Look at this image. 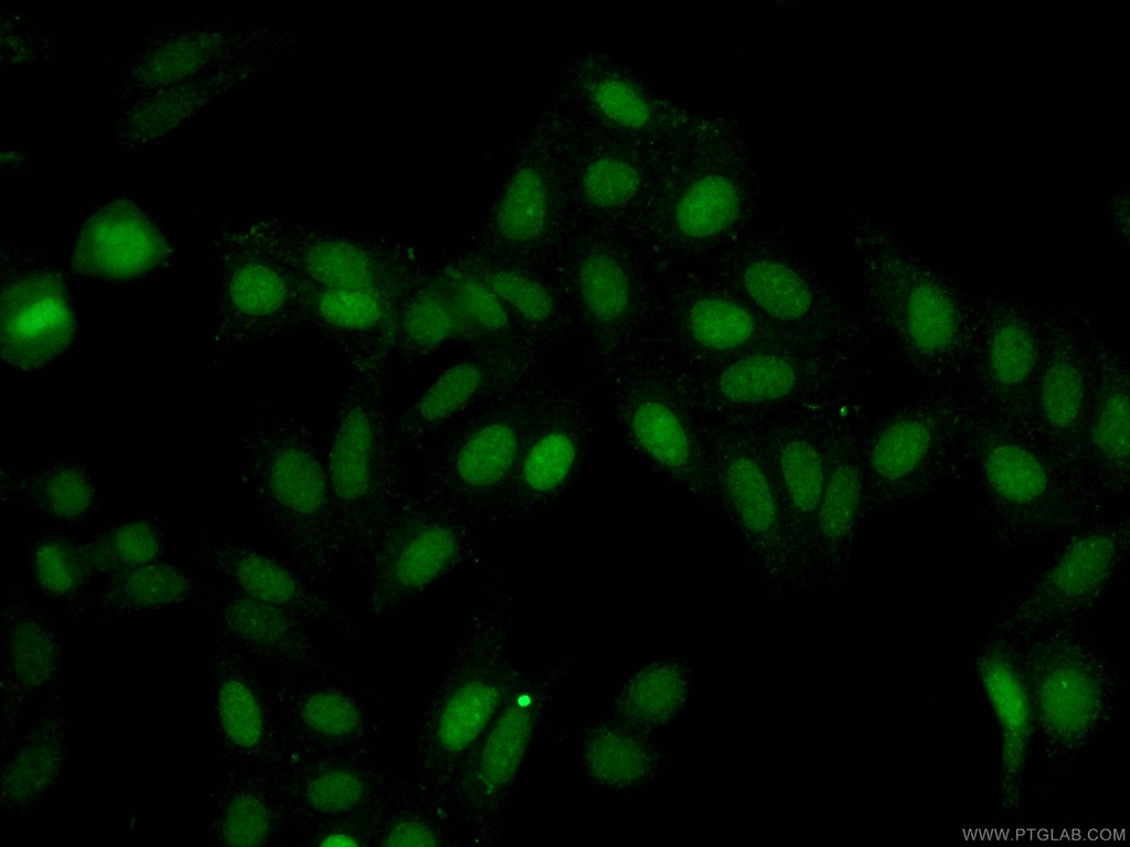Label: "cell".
Here are the masks:
<instances>
[{
    "label": "cell",
    "mask_w": 1130,
    "mask_h": 847,
    "mask_svg": "<svg viewBox=\"0 0 1130 847\" xmlns=\"http://www.w3.org/2000/svg\"><path fill=\"white\" fill-rule=\"evenodd\" d=\"M983 469L991 487L1016 504L1036 501L1048 486L1046 470L1038 458L1015 443L991 447L984 455Z\"/></svg>",
    "instance_id": "cell-23"
},
{
    "label": "cell",
    "mask_w": 1130,
    "mask_h": 847,
    "mask_svg": "<svg viewBox=\"0 0 1130 847\" xmlns=\"http://www.w3.org/2000/svg\"><path fill=\"white\" fill-rule=\"evenodd\" d=\"M255 239L300 281L333 289H376L406 296L428 274L415 251L265 225Z\"/></svg>",
    "instance_id": "cell-5"
},
{
    "label": "cell",
    "mask_w": 1130,
    "mask_h": 847,
    "mask_svg": "<svg viewBox=\"0 0 1130 847\" xmlns=\"http://www.w3.org/2000/svg\"><path fill=\"white\" fill-rule=\"evenodd\" d=\"M166 244L150 221L135 206L109 205L83 227L73 267L94 278L126 280L156 267Z\"/></svg>",
    "instance_id": "cell-9"
},
{
    "label": "cell",
    "mask_w": 1130,
    "mask_h": 847,
    "mask_svg": "<svg viewBox=\"0 0 1130 847\" xmlns=\"http://www.w3.org/2000/svg\"><path fill=\"white\" fill-rule=\"evenodd\" d=\"M31 502L53 517L71 521L87 513L94 489L87 475L70 465L50 468L26 482Z\"/></svg>",
    "instance_id": "cell-27"
},
{
    "label": "cell",
    "mask_w": 1130,
    "mask_h": 847,
    "mask_svg": "<svg viewBox=\"0 0 1130 847\" xmlns=\"http://www.w3.org/2000/svg\"><path fill=\"white\" fill-rule=\"evenodd\" d=\"M224 621L232 633L259 645H274L290 637L287 612L243 592L228 600Z\"/></svg>",
    "instance_id": "cell-32"
},
{
    "label": "cell",
    "mask_w": 1130,
    "mask_h": 847,
    "mask_svg": "<svg viewBox=\"0 0 1130 847\" xmlns=\"http://www.w3.org/2000/svg\"><path fill=\"white\" fill-rule=\"evenodd\" d=\"M627 425L637 448L657 469L674 475L687 469L692 457L690 439L669 406L653 399L638 401L628 412Z\"/></svg>",
    "instance_id": "cell-16"
},
{
    "label": "cell",
    "mask_w": 1130,
    "mask_h": 847,
    "mask_svg": "<svg viewBox=\"0 0 1130 847\" xmlns=\"http://www.w3.org/2000/svg\"><path fill=\"white\" fill-rule=\"evenodd\" d=\"M1084 394L1079 369L1068 361L1053 362L1041 383V401L1048 422L1059 429L1072 426L1080 414Z\"/></svg>",
    "instance_id": "cell-37"
},
{
    "label": "cell",
    "mask_w": 1130,
    "mask_h": 847,
    "mask_svg": "<svg viewBox=\"0 0 1130 847\" xmlns=\"http://www.w3.org/2000/svg\"><path fill=\"white\" fill-rule=\"evenodd\" d=\"M220 717L231 740L242 748L256 746L263 732V719L252 691L241 682H226L218 697Z\"/></svg>",
    "instance_id": "cell-40"
},
{
    "label": "cell",
    "mask_w": 1130,
    "mask_h": 847,
    "mask_svg": "<svg viewBox=\"0 0 1130 847\" xmlns=\"http://www.w3.org/2000/svg\"><path fill=\"white\" fill-rule=\"evenodd\" d=\"M797 376L785 360L768 354L743 357L729 365L721 375L718 387L729 400L761 403L788 395Z\"/></svg>",
    "instance_id": "cell-21"
},
{
    "label": "cell",
    "mask_w": 1130,
    "mask_h": 847,
    "mask_svg": "<svg viewBox=\"0 0 1130 847\" xmlns=\"http://www.w3.org/2000/svg\"><path fill=\"white\" fill-rule=\"evenodd\" d=\"M300 286L307 326L337 349L353 375L387 374L399 305L408 293L323 288L302 281Z\"/></svg>",
    "instance_id": "cell-7"
},
{
    "label": "cell",
    "mask_w": 1130,
    "mask_h": 847,
    "mask_svg": "<svg viewBox=\"0 0 1130 847\" xmlns=\"http://www.w3.org/2000/svg\"><path fill=\"white\" fill-rule=\"evenodd\" d=\"M726 487L740 522L751 532H769L777 519V506L768 479L754 460L734 459L726 469Z\"/></svg>",
    "instance_id": "cell-26"
},
{
    "label": "cell",
    "mask_w": 1130,
    "mask_h": 847,
    "mask_svg": "<svg viewBox=\"0 0 1130 847\" xmlns=\"http://www.w3.org/2000/svg\"><path fill=\"white\" fill-rule=\"evenodd\" d=\"M578 285L585 305L600 322L617 321L629 305L628 279L620 265L608 255L587 256L579 268Z\"/></svg>",
    "instance_id": "cell-28"
},
{
    "label": "cell",
    "mask_w": 1130,
    "mask_h": 847,
    "mask_svg": "<svg viewBox=\"0 0 1130 847\" xmlns=\"http://www.w3.org/2000/svg\"><path fill=\"white\" fill-rule=\"evenodd\" d=\"M547 217V192L541 173L526 167L511 180L498 207L497 225L502 236L518 243L537 237Z\"/></svg>",
    "instance_id": "cell-25"
},
{
    "label": "cell",
    "mask_w": 1130,
    "mask_h": 847,
    "mask_svg": "<svg viewBox=\"0 0 1130 847\" xmlns=\"http://www.w3.org/2000/svg\"><path fill=\"white\" fill-rule=\"evenodd\" d=\"M780 465L793 505L803 513L814 511L824 487L822 461L817 450L806 441H790L781 450Z\"/></svg>",
    "instance_id": "cell-36"
},
{
    "label": "cell",
    "mask_w": 1130,
    "mask_h": 847,
    "mask_svg": "<svg viewBox=\"0 0 1130 847\" xmlns=\"http://www.w3.org/2000/svg\"><path fill=\"white\" fill-rule=\"evenodd\" d=\"M9 651L14 672L25 685L44 684L55 666V645L49 630L33 618L18 621L10 632Z\"/></svg>",
    "instance_id": "cell-33"
},
{
    "label": "cell",
    "mask_w": 1130,
    "mask_h": 847,
    "mask_svg": "<svg viewBox=\"0 0 1130 847\" xmlns=\"http://www.w3.org/2000/svg\"><path fill=\"white\" fill-rule=\"evenodd\" d=\"M363 794V784L353 773L331 770L317 775L308 785L306 798L316 811L339 813L354 807Z\"/></svg>",
    "instance_id": "cell-44"
},
{
    "label": "cell",
    "mask_w": 1130,
    "mask_h": 847,
    "mask_svg": "<svg viewBox=\"0 0 1130 847\" xmlns=\"http://www.w3.org/2000/svg\"><path fill=\"white\" fill-rule=\"evenodd\" d=\"M932 440L930 427L905 419L887 427L871 453V464L883 479L895 481L910 474L924 460Z\"/></svg>",
    "instance_id": "cell-29"
},
{
    "label": "cell",
    "mask_w": 1130,
    "mask_h": 847,
    "mask_svg": "<svg viewBox=\"0 0 1130 847\" xmlns=\"http://www.w3.org/2000/svg\"><path fill=\"white\" fill-rule=\"evenodd\" d=\"M437 837L430 828L416 822H404L391 830L386 846H435Z\"/></svg>",
    "instance_id": "cell-47"
},
{
    "label": "cell",
    "mask_w": 1130,
    "mask_h": 847,
    "mask_svg": "<svg viewBox=\"0 0 1130 847\" xmlns=\"http://www.w3.org/2000/svg\"><path fill=\"white\" fill-rule=\"evenodd\" d=\"M1091 438L1096 449L1108 461L1117 465L1128 463L1130 438L1127 392L1117 389L1107 396L1096 418Z\"/></svg>",
    "instance_id": "cell-41"
},
{
    "label": "cell",
    "mask_w": 1130,
    "mask_h": 847,
    "mask_svg": "<svg viewBox=\"0 0 1130 847\" xmlns=\"http://www.w3.org/2000/svg\"><path fill=\"white\" fill-rule=\"evenodd\" d=\"M465 335L462 322L434 286L428 274L399 305L393 353L405 363H416L448 341Z\"/></svg>",
    "instance_id": "cell-14"
},
{
    "label": "cell",
    "mask_w": 1130,
    "mask_h": 847,
    "mask_svg": "<svg viewBox=\"0 0 1130 847\" xmlns=\"http://www.w3.org/2000/svg\"><path fill=\"white\" fill-rule=\"evenodd\" d=\"M905 325L916 349L936 353L952 343L958 329L957 313L950 298L939 287L920 281L907 293Z\"/></svg>",
    "instance_id": "cell-22"
},
{
    "label": "cell",
    "mask_w": 1130,
    "mask_h": 847,
    "mask_svg": "<svg viewBox=\"0 0 1130 847\" xmlns=\"http://www.w3.org/2000/svg\"><path fill=\"white\" fill-rule=\"evenodd\" d=\"M597 107L614 121L629 126H643L650 118V108L640 94L627 83L606 78L593 93Z\"/></svg>",
    "instance_id": "cell-46"
},
{
    "label": "cell",
    "mask_w": 1130,
    "mask_h": 847,
    "mask_svg": "<svg viewBox=\"0 0 1130 847\" xmlns=\"http://www.w3.org/2000/svg\"><path fill=\"white\" fill-rule=\"evenodd\" d=\"M244 446L242 475L278 551L310 581L333 575L345 551L324 453L312 429L295 417H270Z\"/></svg>",
    "instance_id": "cell-1"
},
{
    "label": "cell",
    "mask_w": 1130,
    "mask_h": 847,
    "mask_svg": "<svg viewBox=\"0 0 1130 847\" xmlns=\"http://www.w3.org/2000/svg\"><path fill=\"white\" fill-rule=\"evenodd\" d=\"M473 525L424 494L412 495L365 561L375 599L381 604L399 601L449 573L465 556Z\"/></svg>",
    "instance_id": "cell-4"
},
{
    "label": "cell",
    "mask_w": 1130,
    "mask_h": 847,
    "mask_svg": "<svg viewBox=\"0 0 1130 847\" xmlns=\"http://www.w3.org/2000/svg\"><path fill=\"white\" fill-rule=\"evenodd\" d=\"M680 687L679 669L673 662L650 660L620 680L601 716L651 736L672 718Z\"/></svg>",
    "instance_id": "cell-13"
},
{
    "label": "cell",
    "mask_w": 1130,
    "mask_h": 847,
    "mask_svg": "<svg viewBox=\"0 0 1130 847\" xmlns=\"http://www.w3.org/2000/svg\"><path fill=\"white\" fill-rule=\"evenodd\" d=\"M1118 553V537L1111 530L1089 534L1076 540L1049 570L1038 593L1062 603L1085 599L1108 579Z\"/></svg>",
    "instance_id": "cell-15"
},
{
    "label": "cell",
    "mask_w": 1130,
    "mask_h": 847,
    "mask_svg": "<svg viewBox=\"0 0 1130 847\" xmlns=\"http://www.w3.org/2000/svg\"><path fill=\"white\" fill-rule=\"evenodd\" d=\"M481 382L480 367L470 361L444 369L392 424L396 450L415 448L448 425L472 401Z\"/></svg>",
    "instance_id": "cell-12"
},
{
    "label": "cell",
    "mask_w": 1130,
    "mask_h": 847,
    "mask_svg": "<svg viewBox=\"0 0 1130 847\" xmlns=\"http://www.w3.org/2000/svg\"><path fill=\"white\" fill-rule=\"evenodd\" d=\"M321 845H323V846H356L358 843L353 838H351V837H349L347 835L333 834V835L328 836L321 843Z\"/></svg>",
    "instance_id": "cell-48"
},
{
    "label": "cell",
    "mask_w": 1130,
    "mask_h": 847,
    "mask_svg": "<svg viewBox=\"0 0 1130 847\" xmlns=\"http://www.w3.org/2000/svg\"><path fill=\"white\" fill-rule=\"evenodd\" d=\"M31 572L42 590L54 596L75 591L88 569L81 549L61 538H44L31 553Z\"/></svg>",
    "instance_id": "cell-34"
},
{
    "label": "cell",
    "mask_w": 1130,
    "mask_h": 847,
    "mask_svg": "<svg viewBox=\"0 0 1130 847\" xmlns=\"http://www.w3.org/2000/svg\"><path fill=\"white\" fill-rule=\"evenodd\" d=\"M744 282L753 300L772 317L798 320L811 307L809 286L798 274L780 262H753L744 274Z\"/></svg>",
    "instance_id": "cell-24"
},
{
    "label": "cell",
    "mask_w": 1130,
    "mask_h": 847,
    "mask_svg": "<svg viewBox=\"0 0 1130 847\" xmlns=\"http://www.w3.org/2000/svg\"><path fill=\"white\" fill-rule=\"evenodd\" d=\"M640 184L638 172L629 163L616 158L593 161L583 176V191L589 202L611 207L629 201Z\"/></svg>",
    "instance_id": "cell-39"
},
{
    "label": "cell",
    "mask_w": 1130,
    "mask_h": 847,
    "mask_svg": "<svg viewBox=\"0 0 1130 847\" xmlns=\"http://www.w3.org/2000/svg\"><path fill=\"white\" fill-rule=\"evenodd\" d=\"M693 337L714 350H731L745 343L755 323L748 311L734 302L708 298L693 304L689 313Z\"/></svg>",
    "instance_id": "cell-30"
},
{
    "label": "cell",
    "mask_w": 1130,
    "mask_h": 847,
    "mask_svg": "<svg viewBox=\"0 0 1130 847\" xmlns=\"http://www.w3.org/2000/svg\"><path fill=\"white\" fill-rule=\"evenodd\" d=\"M224 265L218 319L226 346L271 341L307 326L300 281L256 239Z\"/></svg>",
    "instance_id": "cell-6"
},
{
    "label": "cell",
    "mask_w": 1130,
    "mask_h": 847,
    "mask_svg": "<svg viewBox=\"0 0 1130 847\" xmlns=\"http://www.w3.org/2000/svg\"><path fill=\"white\" fill-rule=\"evenodd\" d=\"M1035 345L1031 333L1020 323L1008 321L994 331L989 347L993 377L1001 384L1015 386L1031 373Z\"/></svg>",
    "instance_id": "cell-38"
},
{
    "label": "cell",
    "mask_w": 1130,
    "mask_h": 847,
    "mask_svg": "<svg viewBox=\"0 0 1130 847\" xmlns=\"http://www.w3.org/2000/svg\"><path fill=\"white\" fill-rule=\"evenodd\" d=\"M572 667L573 657L566 656L551 668L527 672L468 752L465 794L482 844L501 837L540 728Z\"/></svg>",
    "instance_id": "cell-3"
},
{
    "label": "cell",
    "mask_w": 1130,
    "mask_h": 847,
    "mask_svg": "<svg viewBox=\"0 0 1130 847\" xmlns=\"http://www.w3.org/2000/svg\"><path fill=\"white\" fill-rule=\"evenodd\" d=\"M739 197L733 183L724 176L708 175L686 189L675 207L679 229L692 238L714 236L736 218Z\"/></svg>",
    "instance_id": "cell-18"
},
{
    "label": "cell",
    "mask_w": 1130,
    "mask_h": 847,
    "mask_svg": "<svg viewBox=\"0 0 1130 847\" xmlns=\"http://www.w3.org/2000/svg\"><path fill=\"white\" fill-rule=\"evenodd\" d=\"M60 763V750L50 741H38L24 747L6 769L4 800L10 803L34 800L51 785L58 772Z\"/></svg>",
    "instance_id": "cell-31"
},
{
    "label": "cell",
    "mask_w": 1130,
    "mask_h": 847,
    "mask_svg": "<svg viewBox=\"0 0 1130 847\" xmlns=\"http://www.w3.org/2000/svg\"><path fill=\"white\" fill-rule=\"evenodd\" d=\"M579 764L595 791L631 794L654 782L662 760L650 735L600 716L583 730Z\"/></svg>",
    "instance_id": "cell-10"
},
{
    "label": "cell",
    "mask_w": 1130,
    "mask_h": 847,
    "mask_svg": "<svg viewBox=\"0 0 1130 847\" xmlns=\"http://www.w3.org/2000/svg\"><path fill=\"white\" fill-rule=\"evenodd\" d=\"M188 544L195 560L223 573L254 599L285 611L310 600L308 579L285 559L231 542L194 538Z\"/></svg>",
    "instance_id": "cell-11"
},
{
    "label": "cell",
    "mask_w": 1130,
    "mask_h": 847,
    "mask_svg": "<svg viewBox=\"0 0 1130 847\" xmlns=\"http://www.w3.org/2000/svg\"><path fill=\"white\" fill-rule=\"evenodd\" d=\"M0 320L2 357L22 369L63 353L75 333L64 285L46 271L19 276L3 289Z\"/></svg>",
    "instance_id": "cell-8"
},
{
    "label": "cell",
    "mask_w": 1130,
    "mask_h": 847,
    "mask_svg": "<svg viewBox=\"0 0 1130 847\" xmlns=\"http://www.w3.org/2000/svg\"><path fill=\"white\" fill-rule=\"evenodd\" d=\"M387 390V374L353 375L324 451L344 551L360 562L412 496L393 443Z\"/></svg>",
    "instance_id": "cell-2"
},
{
    "label": "cell",
    "mask_w": 1130,
    "mask_h": 847,
    "mask_svg": "<svg viewBox=\"0 0 1130 847\" xmlns=\"http://www.w3.org/2000/svg\"><path fill=\"white\" fill-rule=\"evenodd\" d=\"M429 279L462 322L466 335L473 330L494 331L508 323V314L488 286L460 265L446 266Z\"/></svg>",
    "instance_id": "cell-19"
},
{
    "label": "cell",
    "mask_w": 1130,
    "mask_h": 847,
    "mask_svg": "<svg viewBox=\"0 0 1130 847\" xmlns=\"http://www.w3.org/2000/svg\"><path fill=\"white\" fill-rule=\"evenodd\" d=\"M487 286L531 322H544L553 311V299L547 290L522 274L498 271L489 276Z\"/></svg>",
    "instance_id": "cell-42"
},
{
    "label": "cell",
    "mask_w": 1130,
    "mask_h": 847,
    "mask_svg": "<svg viewBox=\"0 0 1130 847\" xmlns=\"http://www.w3.org/2000/svg\"><path fill=\"white\" fill-rule=\"evenodd\" d=\"M193 587L186 570L152 561L117 572L105 589V598L119 609H151L179 602Z\"/></svg>",
    "instance_id": "cell-17"
},
{
    "label": "cell",
    "mask_w": 1130,
    "mask_h": 847,
    "mask_svg": "<svg viewBox=\"0 0 1130 847\" xmlns=\"http://www.w3.org/2000/svg\"><path fill=\"white\" fill-rule=\"evenodd\" d=\"M268 828V812L255 796L239 795L228 804L223 823L227 845H260L267 836Z\"/></svg>",
    "instance_id": "cell-43"
},
{
    "label": "cell",
    "mask_w": 1130,
    "mask_h": 847,
    "mask_svg": "<svg viewBox=\"0 0 1130 847\" xmlns=\"http://www.w3.org/2000/svg\"><path fill=\"white\" fill-rule=\"evenodd\" d=\"M302 717L306 725L326 736H345L355 730L360 716L355 706L344 696L335 693H319L305 704Z\"/></svg>",
    "instance_id": "cell-45"
},
{
    "label": "cell",
    "mask_w": 1130,
    "mask_h": 847,
    "mask_svg": "<svg viewBox=\"0 0 1130 847\" xmlns=\"http://www.w3.org/2000/svg\"><path fill=\"white\" fill-rule=\"evenodd\" d=\"M861 492L860 472L853 465L841 464L831 473L817 507L820 529L825 537L836 539L846 535L855 518Z\"/></svg>",
    "instance_id": "cell-35"
},
{
    "label": "cell",
    "mask_w": 1130,
    "mask_h": 847,
    "mask_svg": "<svg viewBox=\"0 0 1130 847\" xmlns=\"http://www.w3.org/2000/svg\"><path fill=\"white\" fill-rule=\"evenodd\" d=\"M87 568L117 573L152 562L161 549L157 528L147 521L124 522L83 546Z\"/></svg>",
    "instance_id": "cell-20"
}]
</instances>
